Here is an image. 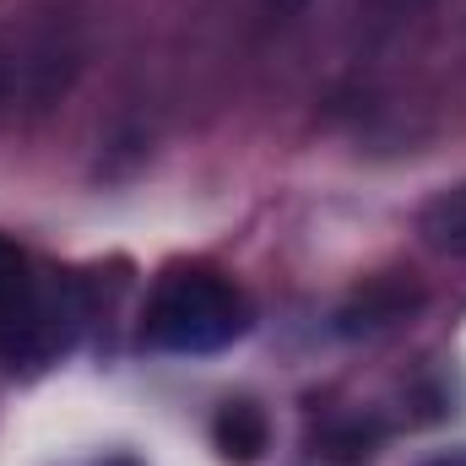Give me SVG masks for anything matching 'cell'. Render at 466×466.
<instances>
[{
    "label": "cell",
    "mask_w": 466,
    "mask_h": 466,
    "mask_svg": "<svg viewBox=\"0 0 466 466\" xmlns=\"http://www.w3.org/2000/svg\"><path fill=\"white\" fill-rule=\"evenodd\" d=\"M212 440H218V451L238 466L260 461V451H266V412L249 407V401H228V407L218 412V423H212Z\"/></svg>",
    "instance_id": "cell-4"
},
{
    "label": "cell",
    "mask_w": 466,
    "mask_h": 466,
    "mask_svg": "<svg viewBox=\"0 0 466 466\" xmlns=\"http://www.w3.org/2000/svg\"><path fill=\"white\" fill-rule=\"evenodd\" d=\"M418 233L434 255H451V260H466V185L456 190H440L423 212H418Z\"/></svg>",
    "instance_id": "cell-3"
},
{
    "label": "cell",
    "mask_w": 466,
    "mask_h": 466,
    "mask_svg": "<svg viewBox=\"0 0 466 466\" xmlns=\"http://www.w3.org/2000/svg\"><path fill=\"white\" fill-rule=\"evenodd\" d=\"M244 331H249V299H244V288H233L228 277H218L207 266H174L152 288L147 320H141L147 348L179 352V358L223 352Z\"/></svg>",
    "instance_id": "cell-1"
},
{
    "label": "cell",
    "mask_w": 466,
    "mask_h": 466,
    "mask_svg": "<svg viewBox=\"0 0 466 466\" xmlns=\"http://www.w3.org/2000/svg\"><path fill=\"white\" fill-rule=\"evenodd\" d=\"M374 456V429H363V423H348V429H331L326 434V461L337 466H358Z\"/></svg>",
    "instance_id": "cell-5"
},
{
    "label": "cell",
    "mask_w": 466,
    "mask_h": 466,
    "mask_svg": "<svg viewBox=\"0 0 466 466\" xmlns=\"http://www.w3.org/2000/svg\"><path fill=\"white\" fill-rule=\"evenodd\" d=\"M33 320H38L33 266H27V255L11 238H0V342H16Z\"/></svg>",
    "instance_id": "cell-2"
}]
</instances>
